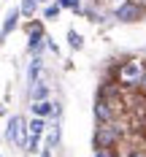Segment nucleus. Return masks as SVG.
Listing matches in <instances>:
<instances>
[{
	"label": "nucleus",
	"mask_w": 146,
	"mask_h": 157,
	"mask_svg": "<svg viewBox=\"0 0 146 157\" xmlns=\"http://www.w3.org/2000/svg\"><path fill=\"white\" fill-rule=\"evenodd\" d=\"M144 73H146V65L141 63V60H127V63H122L119 65V71H116V76H119V84H138L141 87V78H144Z\"/></svg>",
	"instance_id": "f257e3e1"
},
{
	"label": "nucleus",
	"mask_w": 146,
	"mask_h": 157,
	"mask_svg": "<svg viewBox=\"0 0 146 157\" xmlns=\"http://www.w3.org/2000/svg\"><path fill=\"white\" fill-rule=\"evenodd\" d=\"M119 141H122V127L114 125V122L100 125L95 130V149H114Z\"/></svg>",
	"instance_id": "f03ea898"
},
{
	"label": "nucleus",
	"mask_w": 146,
	"mask_h": 157,
	"mask_svg": "<svg viewBox=\"0 0 146 157\" xmlns=\"http://www.w3.org/2000/svg\"><path fill=\"white\" fill-rule=\"evenodd\" d=\"M6 138L16 146H24L27 149V122H24V117H11L8 119V130H6Z\"/></svg>",
	"instance_id": "7ed1b4c3"
},
{
	"label": "nucleus",
	"mask_w": 146,
	"mask_h": 157,
	"mask_svg": "<svg viewBox=\"0 0 146 157\" xmlns=\"http://www.w3.org/2000/svg\"><path fill=\"white\" fill-rule=\"evenodd\" d=\"M146 14V8H144V3H138V0H125L119 8H116V19L119 22H141Z\"/></svg>",
	"instance_id": "20e7f679"
},
{
	"label": "nucleus",
	"mask_w": 146,
	"mask_h": 157,
	"mask_svg": "<svg viewBox=\"0 0 146 157\" xmlns=\"http://www.w3.org/2000/svg\"><path fill=\"white\" fill-rule=\"evenodd\" d=\"M43 130H46V122H43L41 117H35L32 122H27V152H30V155L38 152V144L43 138Z\"/></svg>",
	"instance_id": "39448f33"
},
{
	"label": "nucleus",
	"mask_w": 146,
	"mask_h": 157,
	"mask_svg": "<svg viewBox=\"0 0 146 157\" xmlns=\"http://www.w3.org/2000/svg\"><path fill=\"white\" fill-rule=\"evenodd\" d=\"M27 35H30V44H27V46H30V52H41L43 41H46L41 22H32V25H27Z\"/></svg>",
	"instance_id": "423d86ee"
},
{
	"label": "nucleus",
	"mask_w": 146,
	"mask_h": 157,
	"mask_svg": "<svg viewBox=\"0 0 146 157\" xmlns=\"http://www.w3.org/2000/svg\"><path fill=\"white\" fill-rule=\"evenodd\" d=\"M19 16H22V11L19 8H11L8 14H6V22H3V30H0V41H6L11 33H14V27H16V22H19Z\"/></svg>",
	"instance_id": "0eeeda50"
},
{
	"label": "nucleus",
	"mask_w": 146,
	"mask_h": 157,
	"mask_svg": "<svg viewBox=\"0 0 146 157\" xmlns=\"http://www.w3.org/2000/svg\"><path fill=\"white\" fill-rule=\"evenodd\" d=\"M95 117H97V122H100V125L114 122V111H111V106H108L103 98H97V103H95Z\"/></svg>",
	"instance_id": "6e6552de"
},
{
	"label": "nucleus",
	"mask_w": 146,
	"mask_h": 157,
	"mask_svg": "<svg viewBox=\"0 0 146 157\" xmlns=\"http://www.w3.org/2000/svg\"><path fill=\"white\" fill-rule=\"evenodd\" d=\"M32 111H35V117H49V114H57V103H51V100H41V103H32Z\"/></svg>",
	"instance_id": "1a4fd4ad"
},
{
	"label": "nucleus",
	"mask_w": 146,
	"mask_h": 157,
	"mask_svg": "<svg viewBox=\"0 0 146 157\" xmlns=\"http://www.w3.org/2000/svg\"><path fill=\"white\" fill-rule=\"evenodd\" d=\"M46 95H49V87L46 84H35V87H30V98H32V103H41V100H46Z\"/></svg>",
	"instance_id": "9d476101"
},
{
	"label": "nucleus",
	"mask_w": 146,
	"mask_h": 157,
	"mask_svg": "<svg viewBox=\"0 0 146 157\" xmlns=\"http://www.w3.org/2000/svg\"><path fill=\"white\" fill-rule=\"evenodd\" d=\"M41 68H43L41 57H32V63H30V73H27V78H30V87H35V84H38V73H41Z\"/></svg>",
	"instance_id": "9b49d317"
},
{
	"label": "nucleus",
	"mask_w": 146,
	"mask_h": 157,
	"mask_svg": "<svg viewBox=\"0 0 146 157\" xmlns=\"http://www.w3.org/2000/svg\"><path fill=\"white\" fill-rule=\"evenodd\" d=\"M35 6H38V0H22L19 11H22L24 16H32V14H35Z\"/></svg>",
	"instance_id": "f8f14e48"
},
{
	"label": "nucleus",
	"mask_w": 146,
	"mask_h": 157,
	"mask_svg": "<svg viewBox=\"0 0 146 157\" xmlns=\"http://www.w3.org/2000/svg\"><path fill=\"white\" fill-rule=\"evenodd\" d=\"M68 44H70V49H81V35L76 30H68Z\"/></svg>",
	"instance_id": "ddd939ff"
},
{
	"label": "nucleus",
	"mask_w": 146,
	"mask_h": 157,
	"mask_svg": "<svg viewBox=\"0 0 146 157\" xmlns=\"http://www.w3.org/2000/svg\"><path fill=\"white\" fill-rule=\"evenodd\" d=\"M57 6H60V8H73L76 14H79V11H81L79 0H57Z\"/></svg>",
	"instance_id": "4468645a"
},
{
	"label": "nucleus",
	"mask_w": 146,
	"mask_h": 157,
	"mask_svg": "<svg viewBox=\"0 0 146 157\" xmlns=\"http://www.w3.org/2000/svg\"><path fill=\"white\" fill-rule=\"evenodd\" d=\"M43 16H46V19H54V16H60V6H57V3H54V6H49Z\"/></svg>",
	"instance_id": "2eb2a0df"
},
{
	"label": "nucleus",
	"mask_w": 146,
	"mask_h": 157,
	"mask_svg": "<svg viewBox=\"0 0 146 157\" xmlns=\"http://www.w3.org/2000/svg\"><path fill=\"white\" fill-rule=\"evenodd\" d=\"M127 157H146V152H138V149H133V152H127Z\"/></svg>",
	"instance_id": "dca6fc26"
},
{
	"label": "nucleus",
	"mask_w": 146,
	"mask_h": 157,
	"mask_svg": "<svg viewBox=\"0 0 146 157\" xmlns=\"http://www.w3.org/2000/svg\"><path fill=\"white\" fill-rule=\"evenodd\" d=\"M141 87H144V90H146V73H144V78H141Z\"/></svg>",
	"instance_id": "f3484780"
},
{
	"label": "nucleus",
	"mask_w": 146,
	"mask_h": 157,
	"mask_svg": "<svg viewBox=\"0 0 146 157\" xmlns=\"http://www.w3.org/2000/svg\"><path fill=\"white\" fill-rule=\"evenodd\" d=\"M38 3H49V0H38Z\"/></svg>",
	"instance_id": "a211bd4d"
}]
</instances>
